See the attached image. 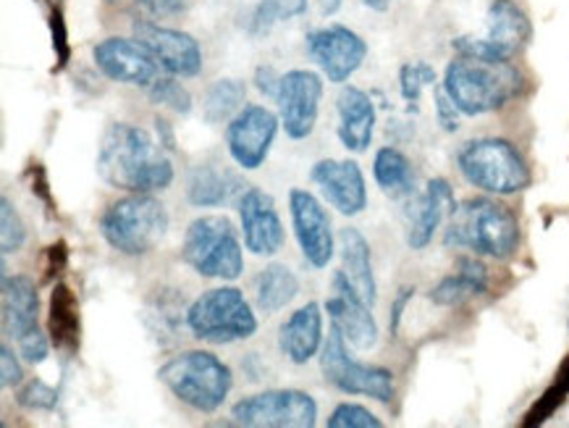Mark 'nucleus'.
<instances>
[{"label":"nucleus","instance_id":"obj_1","mask_svg":"<svg viewBox=\"0 0 569 428\" xmlns=\"http://www.w3.org/2000/svg\"><path fill=\"white\" fill-rule=\"evenodd\" d=\"M98 173L123 192H163L173 185V163L142 127L116 121L106 129L98 152Z\"/></svg>","mask_w":569,"mask_h":428},{"label":"nucleus","instance_id":"obj_2","mask_svg":"<svg viewBox=\"0 0 569 428\" xmlns=\"http://www.w3.org/2000/svg\"><path fill=\"white\" fill-rule=\"evenodd\" d=\"M443 245L476 256L507 260L520 248L517 216L491 198H470L451 210Z\"/></svg>","mask_w":569,"mask_h":428},{"label":"nucleus","instance_id":"obj_3","mask_svg":"<svg viewBox=\"0 0 569 428\" xmlns=\"http://www.w3.org/2000/svg\"><path fill=\"white\" fill-rule=\"evenodd\" d=\"M522 77L512 61H480L457 56L443 71V92L465 116H483L505 108L520 96Z\"/></svg>","mask_w":569,"mask_h":428},{"label":"nucleus","instance_id":"obj_4","mask_svg":"<svg viewBox=\"0 0 569 428\" xmlns=\"http://www.w3.org/2000/svg\"><path fill=\"white\" fill-rule=\"evenodd\" d=\"M169 210L152 192H129L108 206L100 219V235L116 252L129 258L148 256L169 231Z\"/></svg>","mask_w":569,"mask_h":428},{"label":"nucleus","instance_id":"obj_5","mask_svg":"<svg viewBox=\"0 0 569 428\" xmlns=\"http://www.w3.org/2000/svg\"><path fill=\"white\" fill-rule=\"evenodd\" d=\"M158 376L177 400L197 412H216L233 387L231 368L206 350L177 355L160 368Z\"/></svg>","mask_w":569,"mask_h":428},{"label":"nucleus","instance_id":"obj_6","mask_svg":"<svg viewBox=\"0 0 569 428\" xmlns=\"http://www.w3.org/2000/svg\"><path fill=\"white\" fill-rule=\"evenodd\" d=\"M457 166L472 187L488 195H517L530 185V166L517 145L501 137H480L462 145Z\"/></svg>","mask_w":569,"mask_h":428},{"label":"nucleus","instance_id":"obj_7","mask_svg":"<svg viewBox=\"0 0 569 428\" xmlns=\"http://www.w3.org/2000/svg\"><path fill=\"white\" fill-rule=\"evenodd\" d=\"M181 258L206 279L233 281L244 271L242 242L226 216H200L189 223L181 242Z\"/></svg>","mask_w":569,"mask_h":428},{"label":"nucleus","instance_id":"obj_8","mask_svg":"<svg viewBox=\"0 0 569 428\" xmlns=\"http://www.w3.org/2000/svg\"><path fill=\"white\" fill-rule=\"evenodd\" d=\"M187 326L200 342L231 345L258 334V316L252 313L242 289L218 287L202 292L189 305Z\"/></svg>","mask_w":569,"mask_h":428},{"label":"nucleus","instance_id":"obj_9","mask_svg":"<svg viewBox=\"0 0 569 428\" xmlns=\"http://www.w3.org/2000/svg\"><path fill=\"white\" fill-rule=\"evenodd\" d=\"M532 38V27L515 0H493L488 6L486 38H457L451 48L457 56L480 58V61H512Z\"/></svg>","mask_w":569,"mask_h":428},{"label":"nucleus","instance_id":"obj_10","mask_svg":"<svg viewBox=\"0 0 569 428\" xmlns=\"http://www.w3.org/2000/svg\"><path fill=\"white\" fill-rule=\"evenodd\" d=\"M347 339L337 326H331V334L320 350V371H323L326 381L337 387L345 395H362L378 402L393 400V376L389 368L365 366L357 362L347 350Z\"/></svg>","mask_w":569,"mask_h":428},{"label":"nucleus","instance_id":"obj_11","mask_svg":"<svg viewBox=\"0 0 569 428\" xmlns=\"http://www.w3.org/2000/svg\"><path fill=\"white\" fill-rule=\"evenodd\" d=\"M233 424L254 428H312L318 420V402L308 391L268 389L233 405Z\"/></svg>","mask_w":569,"mask_h":428},{"label":"nucleus","instance_id":"obj_12","mask_svg":"<svg viewBox=\"0 0 569 428\" xmlns=\"http://www.w3.org/2000/svg\"><path fill=\"white\" fill-rule=\"evenodd\" d=\"M320 98H323V77L318 71L291 69L281 74L276 103L289 140H308L316 132Z\"/></svg>","mask_w":569,"mask_h":428},{"label":"nucleus","instance_id":"obj_13","mask_svg":"<svg viewBox=\"0 0 569 428\" xmlns=\"http://www.w3.org/2000/svg\"><path fill=\"white\" fill-rule=\"evenodd\" d=\"M279 116L266 106H244L226 125V148L233 163L244 171H254L266 163L268 152L279 135Z\"/></svg>","mask_w":569,"mask_h":428},{"label":"nucleus","instance_id":"obj_14","mask_svg":"<svg viewBox=\"0 0 569 428\" xmlns=\"http://www.w3.org/2000/svg\"><path fill=\"white\" fill-rule=\"evenodd\" d=\"M305 50L318 63L328 82L333 84H345L368 58V42L345 24L312 29L305 38Z\"/></svg>","mask_w":569,"mask_h":428},{"label":"nucleus","instance_id":"obj_15","mask_svg":"<svg viewBox=\"0 0 569 428\" xmlns=\"http://www.w3.org/2000/svg\"><path fill=\"white\" fill-rule=\"evenodd\" d=\"M134 40L150 50L166 74L192 79L202 71V48L189 32L140 19L134 21Z\"/></svg>","mask_w":569,"mask_h":428},{"label":"nucleus","instance_id":"obj_16","mask_svg":"<svg viewBox=\"0 0 569 428\" xmlns=\"http://www.w3.org/2000/svg\"><path fill=\"white\" fill-rule=\"evenodd\" d=\"M289 213L291 227L299 250L312 268H326L333 258V229L331 216L326 213L323 202L308 190H291L289 192Z\"/></svg>","mask_w":569,"mask_h":428},{"label":"nucleus","instance_id":"obj_17","mask_svg":"<svg viewBox=\"0 0 569 428\" xmlns=\"http://www.w3.org/2000/svg\"><path fill=\"white\" fill-rule=\"evenodd\" d=\"M239 221H242L244 248L258 258L276 256L287 242L279 208H276L273 195L260 187H247L239 198Z\"/></svg>","mask_w":569,"mask_h":428},{"label":"nucleus","instance_id":"obj_18","mask_svg":"<svg viewBox=\"0 0 569 428\" xmlns=\"http://www.w3.org/2000/svg\"><path fill=\"white\" fill-rule=\"evenodd\" d=\"M94 67L119 84L150 87L158 79V61L140 40L108 38L92 50Z\"/></svg>","mask_w":569,"mask_h":428},{"label":"nucleus","instance_id":"obj_19","mask_svg":"<svg viewBox=\"0 0 569 428\" xmlns=\"http://www.w3.org/2000/svg\"><path fill=\"white\" fill-rule=\"evenodd\" d=\"M328 318L331 326L345 334V339L357 350H370L378 342V324L373 313H370V305L362 300L360 292L349 285L345 273L333 277V295L326 300Z\"/></svg>","mask_w":569,"mask_h":428},{"label":"nucleus","instance_id":"obj_20","mask_svg":"<svg viewBox=\"0 0 569 428\" xmlns=\"http://www.w3.org/2000/svg\"><path fill=\"white\" fill-rule=\"evenodd\" d=\"M310 179L320 187L328 206L337 208L341 216H360L368 208V187L362 169L355 161L323 158L312 166Z\"/></svg>","mask_w":569,"mask_h":428},{"label":"nucleus","instance_id":"obj_21","mask_svg":"<svg viewBox=\"0 0 569 428\" xmlns=\"http://www.w3.org/2000/svg\"><path fill=\"white\" fill-rule=\"evenodd\" d=\"M455 208V190L449 181L430 179L426 190L410 202V210H407V245L412 250H426Z\"/></svg>","mask_w":569,"mask_h":428},{"label":"nucleus","instance_id":"obj_22","mask_svg":"<svg viewBox=\"0 0 569 428\" xmlns=\"http://www.w3.org/2000/svg\"><path fill=\"white\" fill-rule=\"evenodd\" d=\"M339 111V142L345 145L349 152H365L373 142L376 132V106L365 90L355 84L341 87L337 98Z\"/></svg>","mask_w":569,"mask_h":428},{"label":"nucleus","instance_id":"obj_23","mask_svg":"<svg viewBox=\"0 0 569 428\" xmlns=\"http://www.w3.org/2000/svg\"><path fill=\"white\" fill-rule=\"evenodd\" d=\"M323 313L318 302H308L291 313L279 329V347L295 366H305L323 350Z\"/></svg>","mask_w":569,"mask_h":428},{"label":"nucleus","instance_id":"obj_24","mask_svg":"<svg viewBox=\"0 0 569 428\" xmlns=\"http://www.w3.org/2000/svg\"><path fill=\"white\" fill-rule=\"evenodd\" d=\"M0 308H3L6 337H13L19 342L29 331L38 329L40 300L34 281L24 273H13V277L6 273L3 287H0Z\"/></svg>","mask_w":569,"mask_h":428},{"label":"nucleus","instance_id":"obj_25","mask_svg":"<svg viewBox=\"0 0 569 428\" xmlns=\"http://www.w3.org/2000/svg\"><path fill=\"white\" fill-rule=\"evenodd\" d=\"M339 250H341V273L349 279L365 302L373 308L378 297V285L373 273V256H370L368 239L360 229L347 227L339 231Z\"/></svg>","mask_w":569,"mask_h":428},{"label":"nucleus","instance_id":"obj_26","mask_svg":"<svg viewBox=\"0 0 569 428\" xmlns=\"http://www.w3.org/2000/svg\"><path fill=\"white\" fill-rule=\"evenodd\" d=\"M239 190H244L237 173L218 163H202L189 173L187 198L194 208H218L229 202Z\"/></svg>","mask_w":569,"mask_h":428},{"label":"nucleus","instance_id":"obj_27","mask_svg":"<svg viewBox=\"0 0 569 428\" xmlns=\"http://www.w3.org/2000/svg\"><path fill=\"white\" fill-rule=\"evenodd\" d=\"M488 289V271L486 266L476 258H459L457 271L443 277L430 292V302L443 305V308H455L472 297L483 295Z\"/></svg>","mask_w":569,"mask_h":428},{"label":"nucleus","instance_id":"obj_28","mask_svg":"<svg viewBox=\"0 0 569 428\" xmlns=\"http://www.w3.org/2000/svg\"><path fill=\"white\" fill-rule=\"evenodd\" d=\"M299 295V281L289 266L271 263L254 277V302L266 316L279 313Z\"/></svg>","mask_w":569,"mask_h":428},{"label":"nucleus","instance_id":"obj_29","mask_svg":"<svg viewBox=\"0 0 569 428\" xmlns=\"http://www.w3.org/2000/svg\"><path fill=\"white\" fill-rule=\"evenodd\" d=\"M373 177L376 185L389 198H410V195H415V169L410 158L397 148H381L376 152Z\"/></svg>","mask_w":569,"mask_h":428},{"label":"nucleus","instance_id":"obj_30","mask_svg":"<svg viewBox=\"0 0 569 428\" xmlns=\"http://www.w3.org/2000/svg\"><path fill=\"white\" fill-rule=\"evenodd\" d=\"M247 87L239 79H218L208 87L206 100H202V116L208 125H223L244 108Z\"/></svg>","mask_w":569,"mask_h":428},{"label":"nucleus","instance_id":"obj_31","mask_svg":"<svg viewBox=\"0 0 569 428\" xmlns=\"http://www.w3.org/2000/svg\"><path fill=\"white\" fill-rule=\"evenodd\" d=\"M50 339L56 347H74L79 339L77 300L69 287H56L50 297Z\"/></svg>","mask_w":569,"mask_h":428},{"label":"nucleus","instance_id":"obj_32","mask_svg":"<svg viewBox=\"0 0 569 428\" xmlns=\"http://www.w3.org/2000/svg\"><path fill=\"white\" fill-rule=\"evenodd\" d=\"M305 11H308V0H260L252 11L250 32L260 38V34L271 32L273 24L302 17Z\"/></svg>","mask_w":569,"mask_h":428},{"label":"nucleus","instance_id":"obj_33","mask_svg":"<svg viewBox=\"0 0 569 428\" xmlns=\"http://www.w3.org/2000/svg\"><path fill=\"white\" fill-rule=\"evenodd\" d=\"M150 100L156 106H166L177 113H189L192 111V96L184 84L179 82V77H158L156 82L150 84Z\"/></svg>","mask_w":569,"mask_h":428},{"label":"nucleus","instance_id":"obj_34","mask_svg":"<svg viewBox=\"0 0 569 428\" xmlns=\"http://www.w3.org/2000/svg\"><path fill=\"white\" fill-rule=\"evenodd\" d=\"M27 239V227L21 221L17 206H13L11 198L0 200V250L3 256H11V252H19L21 245Z\"/></svg>","mask_w":569,"mask_h":428},{"label":"nucleus","instance_id":"obj_35","mask_svg":"<svg viewBox=\"0 0 569 428\" xmlns=\"http://www.w3.org/2000/svg\"><path fill=\"white\" fill-rule=\"evenodd\" d=\"M436 82V69L426 61H410L399 71V92L407 103H418L422 90Z\"/></svg>","mask_w":569,"mask_h":428},{"label":"nucleus","instance_id":"obj_36","mask_svg":"<svg viewBox=\"0 0 569 428\" xmlns=\"http://www.w3.org/2000/svg\"><path fill=\"white\" fill-rule=\"evenodd\" d=\"M328 428H381V418L373 416L368 408L355 402H341L331 418L326 420Z\"/></svg>","mask_w":569,"mask_h":428},{"label":"nucleus","instance_id":"obj_37","mask_svg":"<svg viewBox=\"0 0 569 428\" xmlns=\"http://www.w3.org/2000/svg\"><path fill=\"white\" fill-rule=\"evenodd\" d=\"M58 402L56 389H50L46 381L32 379L19 389V405L27 410H53Z\"/></svg>","mask_w":569,"mask_h":428},{"label":"nucleus","instance_id":"obj_38","mask_svg":"<svg viewBox=\"0 0 569 428\" xmlns=\"http://www.w3.org/2000/svg\"><path fill=\"white\" fill-rule=\"evenodd\" d=\"M19 355L29 366H40L50 355V339L40 329L29 331L27 337L19 339Z\"/></svg>","mask_w":569,"mask_h":428},{"label":"nucleus","instance_id":"obj_39","mask_svg":"<svg viewBox=\"0 0 569 428\" xmlns=\"http://www.w3.org/2000/svg\"><path fill=\"white\" fill-rule=\"evenodd\" d=\"M24 381V368H21L19 355L9 345L0 347V384L3 389H13Z\"/></svg>","mask_w":569,"mask_h":428},{"label":"nucleus","instance_id":"obj_40","mask_svg":"<svg viewBox=\"0 0 569 428\" xmlns=\"http://www.w3.org/2000/svg\"><path fill=\"white\" fill-rule=\"evenodd\" d=\"M436 116H439V125L443 132H457L459 129V108L451 103V98L441 90H436Z\"/></svg>","mask_w":569,"mask_h":428},{"label":"nucleus","instance_id":"obj_41","mask_svg":"<svg viewBox=\"0 0 569 428\" xmlns=\"http://www.w3.org/2000/svg\"><path fill=\"white\" fill-rule=\"evenodd\" d=\"M131 3L142 6L152 17H179L192 6V0H131Z\"/></svg>","mask_w":569,"mask_h":428},{"label":"nucleus","instance_id":"obj_42","mask_svg":"<svg viewBox=\"0 0 569 428\" xmlns=\"http://www.w3.org/2000/svg\"><path fill=\"white\" fill-rule=\"evenodd\" d=\"M279 84L281 74L273 67H258V71H254V87H258L266 98L276 100V96H279Z\"/></svg>","mask_w":569,"mask_h":428},{"label":"nucleus","instance_id":"obj_43","mask_svg":"<svg viewBox=\"0 0 569 428\" xmlns=\"http://www.w3.org/2000/svg\"><path fill=\"white\" fill-rule=\"evenodd\" d=\"M412 292H415L412 287H405V289H401V292H399L397 300H393V308H391V334H397V331H399L401 316H405V305L410 302Z\"/></svg>","mask_w":569,"mask_h":428},{"label":"nucleus","instance_id":"obj_44","mask_svg":"<svg viewBox=\"0 0 569 428\" xmlns=\"http://www.w3.org/2000/svg\"><path fill=\"white\" fill-rule=\"evenodd\" d=\"M341 9V0H320V13L323 17H333Z\"/></svg>","mask_w":569,"mask_h":428},{"label":"nucleus","instance_id":"obj_45","mask_svg":"<svg viewBox=\"0 0 569 428\" xmlns=\"http://www.w3.org/2000/svg\"><path fill=\"white\" fill-rule=\"evenodd\" d=\"M365 6H368L370 11H378V13H383V11H389L391 6H393V0H362Z\"/></svg>","mask_w":569,"mask_h":428}]
</instances>
